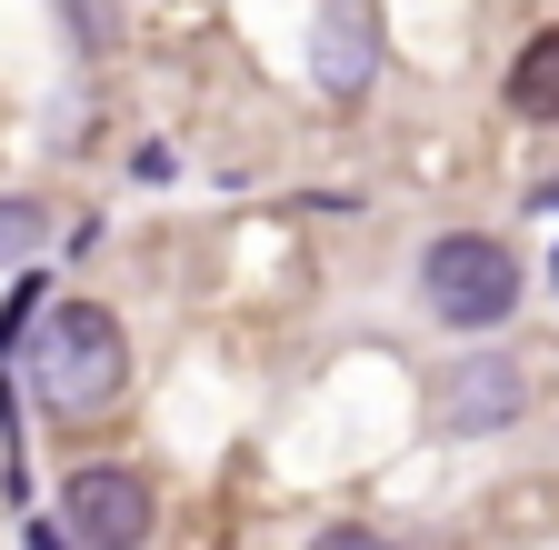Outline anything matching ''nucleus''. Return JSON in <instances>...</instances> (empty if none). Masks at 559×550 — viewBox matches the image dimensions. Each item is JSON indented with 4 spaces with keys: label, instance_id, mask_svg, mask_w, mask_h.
Instances as JSON below:
<instances>
[{
    "label": "nucleus",
    "instance_id": "f257e3e1",
    "mask_svg": "<svg viewBox=\"0 0 559 550\" xmlns=\"http://www.w3.org/2000/svg\"><path fill=\"white\" fill-rule=\"evenodd\" d=\"M120 371H130V340L100 301H60L31 340V390L60 410V421H91V410L120 400Z\"/></svg>",
    "mask_w": 559,
    "mask_h": 550
},
{
    "label": "nucleus",
    "instance_id": "f03ea898",
    "mask_svg": "<svg viewBox=\"0 0 559 550\" xmlns=\"http://www.w3.org/2000/svg\"><path fill=\"white\" fill-rule=\"evenodd\" d=\"M419 301H430L450 330H500L520 311V260L489 231H450V241L419 250Z\"/></svg>",
    "mask_w": 559,
    "mask_h": 550
},
{
    "label": "nucleus",
    "instance_id": "7ed1b4c3",
    "mask_svg": "<svg viewBox=\"0 0 559 550\" xmlns=\"http://www.w3.org/2000/svg\"><path fill=\"white\" fill-rule=\"evenodd\" d=\"M60 530L81 550H140L151 540V480L140 470H70L60 480Z\"/></svg>",
    "mask_w": 559,
    "mask_h": 550
},
{
    "label": "nucleus",
    "instance_id": "20e7f679",
    "mask_svg": "<svg viewBox=\"0 0 559 550\" xmlns=\"http://www.w3.org/2000/svg\"><path fill=\"white\" fill-rule=\"evenodd\" d=\"M310 71H320L330 101H360L370 91V71H380V11H370V0H330V11H320Z\"/></svg>",
    "mask_w": 559,
    "mask_h": 550
},
{
    "label": "nucleus",
    "instance_id": "39448f33",
    "mask_svg": "<svg viewBox=\"0 0 559 550\" xmlns=\"http://www.w3.org/2000/svg\"><path fill=\"white\" fill-rule=\"evenodd\" d=\"M510 110L520 120H559V21L520 40V60H510Z\"/></svg>",
    "mask_w": 559,
    "mask_h": 550
},
{
    "label": "nucleus",
    "instance_id": "423d86ee",
    "mask_svg": "<svg viewBox=\"0 0 559 550\" xmlns=\"http://www.w3.org/2000/svg\"><path fill=\"white\" fill-rule=\"evenodd\" d=\"M510 410H520V381H510L500 361H489V371H460V381H450V431H500Z\"/></svg>",
    "mask_w": 559,
    "mask_h": 550
},
{
    "label": "nucleus",
    "instance_id": "0eeeda50",
    "mask_svg": "<svg viewBox=\"0 0 559 550\" xmlns=\"http://www.w3.org/2000/svg\"><path fill=\"white\" fill-rule=\"evenodd\" d=\"M40 231H50V211H40V200H0V260L40 250Z\"/></svg>",
    "mask_w": 559,
    "mask_h": 550
},
{
    "label": "nucleus",
    "instance_id": "6e6552de",
    "mask_svg": "<svg viewBox=\"0 0 559 550\" xmlns=\"http://www.w3.org/2000/svg\"><path fill=\"white\" fill-rule=\"evenodd\" d=\"M70 31H81V50H110L120 40V0H70Z\"/></svg>",
    "mask_w": 559,
    "mask_h": 550
},
{
    "label": "nucleus",
    "instance_id": "1a4fd4ad",
    "mask_svg": "<svg viewBox=\"0 0 559 550\" xmlns=\"http://www.w3.org/2000/svg\"><path fill=\"white\" fill-rule=\"evenodd\" d=\"M310 550H390V540H380V530H370V520H330V530H320V540H310Z\"/></svg>",
    "mask_w": 559,
    "mask_h": 550
},
{
    "label": "nucleus",
    "instance_id": "9d476101",
    "mask_svg": "<svg viewBox=\"0 0 559 550\" xmlns=\"http://www.w3.org/2000/svg\"><path fill=\"white\" fill-rule=\"evenodd\" d=\"M31 311H40V281H21V291H11V311H0V351L21 340V320H31Z\"/></svg>",
    "mask_w": 559,
    "mask_h": 550
}]
</instances>
